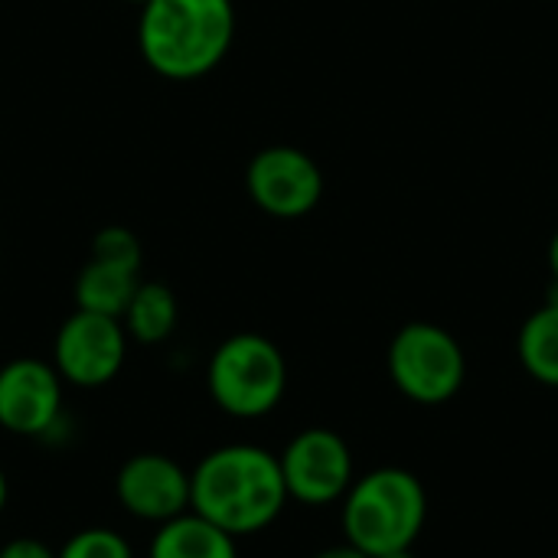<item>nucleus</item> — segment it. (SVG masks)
<instances>
[{
	"label": "nucleus",
	"mask_w": 558,
	"mask_h": 558,
	"mask_svg": "<svg viewBox=\"0 0 558 558\" xmlns=\"http://www.w3.org/2000/svg\"><path fill=\"white\" fill-rule=\"evenodd\" d=\"M147 558H239L235 536L213 526L199 513H183L163 526H157V536L150 543Z\"/></svg>",
	"instance_id": "obj_12"
},
{
	"label": "nucleus",
	"mask_w": 558,
	"mask_h": 558,
	"mask_svg": "<svg viewBox=\"0 0 558 558\" xmlns=\"http://www.w3.org/2000/svg\"><path fill=\"white\" fill-rule=\"evenodd\" d=\"M340 523L347 543L369 558L412 549L428 523V490L405 468H376L343 494Z\"/></svg>",
	"instance_id": "obj_3"
},
{
	"label": "nucleus",
	"mask_w": 558,
	"mask_h": 558,
	"mask_svg": "<svg viewBox=\"0 0 558 558\" xmlns=\"http://www.w3.org/2000/svg\"><path fill=\"white\" fill-rule=\"evenodd\" d=\"M206 389L226 415L242 422L265 418L288 389L284 353L262 333H232L209 356Z\"/></svg>",
	"instance_id": "obj_4"
},
{
	"label": "nucleus",
	"mask_w": 558,
	"mask_h": 558,
	"mask_svg": "<svg viewBox=\"0 0 558 558\" xmlns=\"http://www.w3.org/2000/svg\"><path fill=\"white\" fill-rule=\"evenodd\" d=\"M248 199L271 219H304L324 196L320 163L291 144H271L258 150L245 167Z\"/></svg>",
	"instance_id": "obj_7"
},
{
	"label": "nucleus",
	"mask_w": 558,
	"mask_h": 558,
	"mask_svg": "<svg viewBox=\"0 0 558 558\" xmlns=\"http://www.w3.org/2000/svg\"><path fill=\"white\" fill-rule=\"evenodd\" d=\"M137 284H141V268L88 255V262L75 275V288H72L75 307L92 311V314H108V317L121 320V314L128 311V304H131V298L137 291Z\"/></svg>",
	"instance_id": "obj_11"
},
{
	"label": "nucleus",
	"mask_w": 558,
	"mask_h": 558,
	"mask_svg": "<svg viewBox=\"0 0 558 558\" xmlns=\"http://www.w3.org/2000/svg\"><path fill=\"white\" fill-rule=\"evenodd\" d=\"M92 255L111 258V262H121V265H134V268H141V258H144L137 235L131 229H124V226L98 229L95 239H92Z\"/></svg>",
	"instance_id": "obj_16"
},
{
	"label": "nucleus",
	"mask_w": 558,
	"mask_h": 558,
	"mask_svg": "<svg viewBox=\"0 0 558 558\" xmlns=\"http://www.w3.org/2000/svg\"><path fill=\"white\" fill-rule=\"evenodd\" d=\"M232 0H147L137 20V49L150 72L170 82L209 75L232 49Z\"/></svg>",
	"instance_id": "obj_2"
},
{
	"label": "nucleus",
	"mask_w": 558,
	"mask_h": 558,
	"mask_svg": "<svg viewBox=\"0 0 558 558\" xmlns=\"http://www.w3.org/2000/svg\"><path fill=\"white\" fill-rule=\"evenodd\" d=\"M392 386L415 405L451 402L468 379L461 340L432 320H412L396 330L386 353Z\"/></svg>",
	"instance_id": "obj_5"
},
{
	"label": "nucleus",
	"mask_w": 558,
	"mask_h": 558,
	"mask_svg": "<svg viewBox=\"0 0 558 558\" xmlns=\"http://www.w3.org/2000/svg\"><path fill=\"white\" fill-rule=\"evenodd\" d=\"M62 376L52 363L20 356L0 366V428L20 438L52 432L62 415Z\"/></svg>",
	"instance_id": "obj_9"
},
{
	"label": "nucleus",
	"mask_w": 558,
	"mask_h": 558,
	"mask_svg": "<svg viewBox=\"0 0 558 558\" xmlns=\"http://www.w3.org/2000/svg\"><path fill=\"white\" fill-rule=\"evenodd\" d=\"M314 558H369L366 553H360L356 546H350V543H343V546H330V549H324V553H317Z\"/></svg>",
	"instance_id": "obj_18"
},
{
	"label": "nucleus",
	"mask_w": 558,
	"mask_h": 558,
	"mask_svg": "<svg viewBox=\"0 0 558 558\" xmlns=\"http://www.w3.org/2000/svg\"><path fill=\"white\" fill-rule=\"evenodd\" d=\"M278 464L288 487V500H298L304 507L337 504L356 481L353 451L330 428L298 432L278 454Z\"/></svg>",
	"instance_id": "obj_8"
},
{
	"label": "nucleus",
	"mask_w": 558,
	"mask_h": 558,
	"mask_svg": "<svg viewBox=\"0 0 558 558\" xmlns=\"http://www.w3.org/2000/svg\"><path fill=\"white\" fill-rule=\"evenodd\" d=\"M0 558H56V553L43 539L20 536V539H10L7 546H0Z\"/></svg>",
	"instance_id": "obj_17"
},
{
	"label": "nucleus",
	"mask_w": 558,
	"mask_h": 558,
	"mask_svg": "<svg viewBox=\"0 0 558 558\" xmlns=\"http://www.w3.org/2000/svg\"><path fill=\"white\" fill-rule=\"evenodd\" d=\"M284 507L278 454L258 445L216 448L190 471V510L235 539L268 530Z\"/></svg>",
	"instance_id": "obj_1"
},
{
	"label": "nucleus",
	"mask_w": 558,
	"mask_h": 558,
	"mask_svg": "<svg viewBox=\"0 0 558 558\" xmlns=\"http://www.w3.org/2000/svg\"><path fill=\"white\" fill-rule=\"evenodd\" d=\"M517 356L530 379L558 389V301H546L523 320Z\"/></svg>",
	"instance_id": "obj_14"
},
{
	"label": "nucleus",
	"mask_w": 558,
	"mask_h": 558,
	"mask_svg": "<svg viewBox=\"0 0 558 558\" xmlns=\"http://www.w3.org/2000/svg\"><path fill=\"white\" fill-rule=\"evenodd\" d=\"M124 3H137V7H144L147 0H124Z\"/></svg>",
	"instance_id": "obj_22"
},
{
	"label": "nucleus",
	"mask_w": 558,
	"mask_h": 558,
	"mask_svg": "<svg viewBox=\"0 0 558 558\" xmlns=\"http://www.w3.org/2000/svg\"><path fill=\"white\" fill-rule=\"evenodd\" d=\"M549 275H553V284L558 288V229L553 242H549Z\"/></svg>",
	"instance_id": "obj_19"
},
{
	"label": "nucleus",
	"mask_w": 558,
	"mask_h": 558,
	"mask_svg": "<svg viewBox=\"0 0 558 558\" xmlns=\"http://www.w3.org/2000/svg\"><path fill=\"white\" fill-rule=\"evenodd\" d=\"M114 494L121 510H128L134 520L163 526L190 513V471L167 454L144 451L121 464Z\"/></svg>",
	"instance_id": "obj_10"
},
{
	"label": "nucleus",
	"mask_w": 558,
	"mask_h": 558,
	"mask_svg": "<svg viewBox=\"0 0 558 558\" xmlns=\"http://www.w3.org/2000/svg\"><path fill=\"white\" fill-rule=\"evenodd\" d=\"M7 497H10V484H7V474L0 471V517L7 510Z\"/></svg>",
	"instance_id": "obj_20"
},
{
	"label": "nucleus",
	"mask_w": 558,
	"mask_h": 558,
	"mask_svg": "<svg viewBox=\"0 0 558 558\" xmlns=\"http://www.w3.org/2000/svg\"><path fill=\"white\" fill-rule=\"evenodd\" d=\"M128 360V330L118 317L78 311L69 314L52 340V366L62 383L78 389L108 386Z\"/></svg>",
	"instance_id": "obj_6"
},
{
	"label": "nucleus",
	"mask_w": 558,
	"mask_h": 558,
	"mask_svg": "<svg viewBox=\"0 0 558 558\" xmlns=\"http://www.w3.org/2000/svg\"><path fill=\"white\" fill-rule=\"evenodd\" d=\"M376 558H418L412 549H396V553H386V556H376Z\"/></svg>",
	"instance_id": "obj_21"
},
{
	"label": "nucleus",
	"mask_w": 558,
	"mask_h": 558,
	"mask_svg": "<svg viewBox=\"0 0 558 558\" xmlns=\"http://www.w3.org/2000/svg\"><path fill=\"white\" fill-rule=\"evenodd\" d=\"M177 320H180V304H177V294L163 281H141L128 311L121 314L128 340L141 347L163 343L177 330Z\"/></svg>",
	"instance_id": "obj_13"
},
{
	"label": "nucleus",
	"mask_w": 558,
	"mask_h": 558,
	"mask_svg": "<svg viewBox=\"0 0 558 558\" xmlns=\"http://www.w3.org/2000/svg\"><path fill=\"white\" fill-rule=\"evenodd\" d=\"M56 558H134V549L121 533L105 530V526H92V530L69 536L65 546L56 553Z\"/></svg>",
	"instance_id": "obj_15"
}]
</instances>
